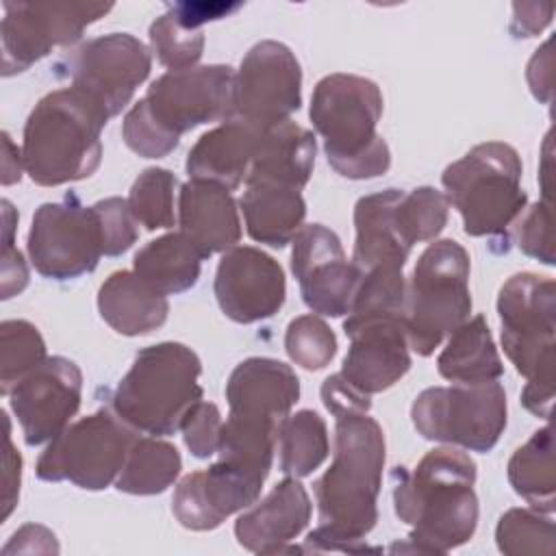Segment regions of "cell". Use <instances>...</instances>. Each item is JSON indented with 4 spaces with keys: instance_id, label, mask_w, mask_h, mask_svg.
<instances>
[{
    "instance_id": "cell-38",
    "label": "cell",
    "mask_w": 556,
    "mask_h": 556,
    "mask_svg": "<svg viewBox=\"0 0 556 556\" xmlns=\"http://www.w3.org/2000/svg\"><path fill=\"white\" fill-rule=\"evenodd\" d=\"M285 350L295 365L319 371L334 358L337 337L319 315H300L287 326Z\"/></svg>"
},
{
    "instance_id": "cell-45",
    "label": "cell",
    "mask_w": 556,
    "mask_h": 556,
    "mask_svg": "<svg viewBox=\"0 0 556 556\" xmlns=\"http://www.w3.org/2000/svg\"><path fill=\"white\" fill-rule=\"evenodd\" d=\"M2 552L4 554H11V552H52V554H56L59 543H56V536L48 528L28 523V526H22L11 536V541L2 547Z\"/></svg>"
},
{
    "instance_id": "cell-17",
    "label": "cell",
    "mask_w": 556,
    "mask_h": 556,
    "mask_svg": "<svg viewBox=\"0 0 556 556\" xmlns=\"http://www.w3.org/2000/svg\"><path fill=\"white\" fill-rule=\"evenodd\" d=\"M83 374L65 356H48L9 391L26 445L56 439L80 408Z\"/></svg>"
},
{
    "instance_id": "cell-13",
    "label": "cell",
    "mask_w": 556,
    "mask_h": 556,
    "mask_svg": "<svg viewBox=\"0 0 556 556\" xmlns=\"http://www.w3.org/2000/svg\"><path fill=\"white\" fill-rule=\"evenodd\" d=\"M148 48L128 33L93 37L70 50L54 65V74L96 100L109 117L122 113L137 87L150 76Z\"/></svg>"
},
{
    "instance_id": "cell-2",
    "label": "cell",
    "mask_w": 556,
    "mask_h": 556,
    "mask_svg": "<svg viewBox=\"0 0 556 556\" xmlns=\"http://www.w3.org/2000/svg\"><path fill=\"white\" fill-rule=\"evenodd\" d=\"M393 506L410 526V552L447 554L465 545L478 528L476 463L454 447L430 450L413 469L395 467Z\"/></svg>"
},
{
    "instance_id": "cell-7",
    "label": "cell",
    "mask_w": 556,
    "mask_h": 556,
    "mask_svg": "<svg viewBox=\"0 0 556 556\" xmlns=\"http://www.w3.org/2000/svg\"><path fill=\"white\" fill-rule=\"evenodd\" d=\"M521 172L517 150L504 141L478 143L443 169V195L469 237H497L517 222L528 202Z\"/></svg>"
},
{
    "instance_id": "cell-36",
    "label": "cell",
    "mask_w": 556,
    "mask_h": 556,
    "mask_svg": "<svg viewBox=\"0 0 556 556\" xmlns=\"http://www.w3.org/2000/svg\"><path fill=\"white\" fill-rule=\"evenodd\" d=\"M495 543L502 554H554V523L534 508L506 510L495 528Z\"/></svg>"
},
{
    "instance_id": "cell-47",
    "label": "cell",
    "mask_w": 556,
    "mask_h": 556,
    "mask_svg": "<svg viewBox=\"0 0 556 556\" xmlns=\"http://www.w3.org/2000/svg\"><path fill=\"white\" fill-rule=\"evenodd\" d=\"M7 421V454H4V513L2 519H7L11 515V510L15 508L17 502V493H20V473H22V458L20 452H15L13 443H11V424Z\"/></svg>"
},
{
    "instance_id": "cell-19",
    "label": "cell",
    "mask_w": 556,
    "mask_h": 556,
    "mask_svg": "<svg viewBox=\"0 0 556 556\" xmlns=\"http://www.w3.org/2000/svg\"><path fill=\"white\" fill-rule=\"evenodd\" d=\"M343 330L350 337V348L339 374L361 393H380L410 369L402 315H348Z\"/></svg>"
},
{
    "instance_id": "cell-43",
    "label": "cell",
    "mask_w": 556,
    "mask_h": 556,
    "mask_svg": "<svg viewBox=\"0 0 556 556\" xmlns=\"http://www.w3.org/2000/svg\"><path fill=\"white\" fill-rule=\"evenodd\" d=\"M321 402L328 413L343 415V413H369L371 400L369 395L354 389L341 374H332L321 384Z\"/></svg>"
},
{
    "instance_id": "cell-33",
    "label": "cell",
    "mask_w": 556,
    "mask_h": 556,
    "mask_svg": "<svg viewBox=\"0 0 556 556\" xmlns=\"http://www.w3.org/2000/svg\"><path fill=\"white\" fill-rule=\"evenodd\" d=\"M46 343L37 326L26 319H4L0 324V382L2 395L28 371L46 361Z\"/></svg>"
},
{
    "instance_id": "cell-28",
    "label": "cell",
    "mask_w": 556,
    "mask_h": 556,
    "mask_svg": "<svg viewBox=\"0 0 556 556\" xmlns=\"http://www.w3.org/2000/svg\"><path fill=\"white\" fill-rule=\"evenodd\" d=\"M437 369L445 380L456 384L493 382L504 374V365L484 315L467 319L450 334L437 358Z\"/></svg>"
},
{
    "instance_id": "cell-5",
    "label": "cell",
    "mask_w": 556,
    "mask_h": 556,
    "mask_svg": "<svg viewBox=\"0 0 556 556\" xmlns=\"http://www.w3.org/2000/svg\"><path fill=\"white\" fill-rule=\"evenodd\" d=\"M502 348L515 369L528 380L521 404L549 419L554 400V332L556 285L547 276L521 271L510 276L497 295Z\"/></svg>"
},
{
    "instance_id": "cell-10",
    "label": "cell",
    "mask_w": 556,
    "mask_h": 556,
    "mask_svg": "<svg viewBox=\"0 0 556 556\" xmlns=\"http://www.w3.org/2000/svg\"><path fill=\"white\" fill-rule=\"evenodd\" d=\"M410 419L428 441L486 454L506 428V391L497 380L430 387L415 397Z\"/></svg>"
},
{
    "instance_id": "cell-37",
    "label": "cell",
    "mask_w": 556,
    "mask_h": 556,
    "mask_svg": "<svg viewBox=\"0 0 556 556\" xmlns=\"http://www.w3.org/2000/svg\"><path fill=\"white\" fill-rule=\"evenodd\" d=\"M150 46L159 63L169 70L195 67L204 52L202 28H191L178 20L167 7V13L150 24Z\"/></svg>"
},
{
    "instance_id": "cell-15",
    "label": "cell",
    "mask_w": 556,
    "mask_h": 556,
    "mask_svg": "<svg viewBox=\"0 0 556 556\" xmlns=\"http://www.w3.org/2000/svg\"><path fill=\"white\" fill-rule=\"evenodd\" d=\"M2 17V74L28 70L56 46H72L83 30L104 17L111 2H4Z\"/></svg>"
},
{
    "instance_id": "cell-1",
    "label": "cell",
    "mask_w": 556,
    "mask_h": 556,
    "mask_svg": "<svg viewBox=\"0 0 556 556\" xmlns=\"http://www.w3.org/2000/svg\"><path fill=\"white\" fill-rule=\"evenodd\" d=\"M384 432L367 413L334 415V454L315 480L319 526L308 532L302 549L367 552L363 539L378 521V495L384 469Z\"/></svg>"
},
{
    "instance_id": "cell-14",
    "label": "cell",
    "mask_w": 556,
    "mask_h": 556,
    "mask_svg": "<svg viewBox=\"0 0 556 556\" xmlns=\"http://www.w3.org/2000/svg\"><path fill=\"white\" fill-rule=\"evenodd\" d=\"M302 104V70L280 41H258L235 72L232 117L265 132L291 117Z\"/></svg>"
},
{
    "instance_id": "cell-20",
    "label": "cell",
    "mask_w": 556,
    "mask_h": 556,
    "mask_svg": "<svg viewBox=\"0 0 556 556\" xmlns=\"http://www.w3.org/2000/svg\"><path fill=\"white\" fill-rule=\"evenodd\" d=\"M300 397L295 371L276 358L250 356L241 361L228 382V415L280 426Z\"/></svg>"
},
{
    "instance_id": "cell-3",
    "label": "cell",
    "mask_w": 556,
    "mask_h": 556,
    "mask_svg": "<svg viewBox=\"0 0 556 556\" xmlns=\"http://www.w3.org/2000/svg\"><path fill=\"white\" fill-rule=\"evenodd\" d=\"M111 117L87 93H46L24 124L22 161L33 182L59 187L89 178L102 161V128Z\"/></svg>"
},
{
    "instance_id": "cell-24",
    "label": "cell",
    "mask_w": 556,
    "mask_h": 556,
    "mask_svg": "<svg viewBox=\"0 0 556 556\" xmlns=\"http://www.w3.org/2000/svg\"><path fill=\"white\" fill-rule=\"evenodd\" d=\"M315 152V135L287 119L261 135L245 185L265 182L302 191L313 174Z\"/></svg>"
},
{
    "instance_id": "cell-18",
    "label": "cell",
    "mask_w": 556,
    "mask_h": 556,
    "mask_svg": "<svg viewBox=\"0 0 556 556\" xmlns=\"http://www.w3.org/2000/svg\"><path fill=\"white\" fill-rule=\"evenodd\" d=\"M213 291L228 319L254 324L282 308L287 280L276 258L252 245H235L219 258Z\"/></svg>"
},
{
    "instance_id": "cell-34",
    "label": "cell",
    "mask_w": 556,
    "mask_h": 556,
    "mask_svg": "<svg viewBox=\"0 0 556 556\" xmlns=\"http://www.w3.org/2000/svg\"><path fill=\"white\" fill-rule=\"evenodd\" d=\"M178 187V178L163 167L143 169L128 193V206L135 219L146 230L172 228L174 213V191Z\"/></svg>"
},
{
    "instance_id": "cell-31",
    "label": "cell",
    "mask_w": 556,
    "mask_h": 556,
    "mask_svg": "<svg viewBox=\"0 0 556 556\" xmlns=\"http://www.w3.org/2000/svg\"><path fill=\"white\" fill-rule=\"evenodd\" d=\"M180 469L182 458L176 445L156 437H137L115 489L128 495H156L178 478Z\"/></svg>"
},
{
    "instance_id": "cell-41",
    "label": "cell",
    "mask_w": 556,
    "mask_h": 556,
    "mask_svg": "<svg viewBox=\"0 0 556 556\" xmlns=\"http://www.w3.org/2000/svg\"><path fill=\"white\" fill-rule=\"evenodd\" d=\"M222 415L213 402H198L182 419V441L195 458H211L219 447Z\"/></svg>"
},
{
    "instance_id": "cell-16",
    "label": "cell",
    "mask_w": 556,
    "mask_h": 556,
    "mask_svg": "<svg viewBox=\"0 0 556 556\" xmlns=\"http://www.w3.org/2000/svg\"><path fill=\"white\" fill-rule=\"evenodd\" d=\"M291 243V271L304 304L315 315H348L363 271L345 258L339 237L324 224H308L298 230Z\"/></svg>"
},
{
    "instance_id": "cell-4",
    "label": "cell",
    "mask_w": 556,
    "mask_h": 556,
    "mask_svg": "<svg viewBox=\"0 0 556 556\" xmlns=\"http://www.w3.org/2000/svg\"><path fill=\"white\" fill-rule=\"evenodd\" d=\"M308 115L337 174L365 180L389 169L391 152L378 135L382 93L374 80L354 74L324 76L313 89Z\"/></svg>"
},
{
    "instance_id": "cell-21",
    "label": "cell",
    "mask_w": 556,
    "mask_h": 556,
    "mask_svg": "<svg viewBox=\"0 0 556 556\" xmlns=\"http://www.w3.org/2000/svg\"><path fill=\"white\" fill-rule=\"evenodd\" d=\"M313 513L304 484L287 476L261 502L248 506L235 521V536L241 547L254 554H282L302 534Z\"/></svg>"
},
{
    "instance_id": "cell-26",
    "label": "cell",
    "mask_w": 556,
    "mask_h": 556,
    "mask_svg": "<svg viewBox=\"0 0 556 556\" xmlns=\"http://www.w3.org/2000/svg\"><path fill=\"white\" fill-rule=\"evenodd\" d=\"M100 317L119 334L139 337L161 328L169 313V302L135 271H113L98 291Z\"/></svg>"
},
{
    "instance_id": "cell-12",
    "label": "cell",
    "mask_w": 556,
    "mask_h": 556,
    "mask_svg": "<svg viewBox=\"0 0 556 556\" xmlns=\"http://www.w3.org/2000/svg\"><path fill=\"white\" fill-rule=\"evenodd\" d=\"M232 93L235 70L230 65H195L165 72L137 104L178 146L180 135L191 128L232 117Z\"/></svg>"
},
{
    "instance_id": "cell-9",
    "label": "cell",
    "mask_w": 556,
    "mask_h": 556,
    "mask_svg": "<svg viewBox=\"0 0 556 556\" xmlns=\"http://www.w3.org/2000/svg\"><path fill=\"white\" fill-rule=\"evenodd\" d=\"M137 430L128 426L113 408H100L70 424L41 452L35 473L46 482H63L102 491L117 480Z\"/></svg>"
},
{
    "instance_id": "cell-32",
    "label": "cell",
    "mask_w": 556,
    "mask_h": 556,
    "mask_svg": "<svg viewBox=\"0 0 556 556\" xmlns=\"http://www.w3.org/2000/svg\"><path fill=\"white\" fill-rule=\"evenodd\" d=\"M276 445L280 454V471L285 476H311L330 452L326 421L315 410L302 408L282 419Z\"/></svg>"
},
{
    "instance_id": "cell-42",
    "label": "cell",
    "mask_w": 556,
    "mask_h": 556,
    "mask_svg": "<svg viewBox=\"0 0 556 556\" xmlns=\"http://www.w3.org/2000/svg\"><path fill=\"white\" fill-rule=\"evenodd\" d=\"M4 213V235H2V300L17 295L28 285V267L17 248H13V230H15V211L9 200H2Z\"/></svg>"
},
{
    "instance_id": "cell-22",
    "label": "cell",
    "mask_w": 556,
    "mask_h": 556,
    "mask_svg": "<svg viewBox=\"0 0 556 556\" xmlns=\"http://www.w3.org/2000/svg\"><path fill=\"white\" fill-rule=\"evenodd\" d=\"M178 224L182 237L208 258L215 252H228L241 239V222L235 198L228 189L189 180L178 193Z\"/></svg>"
},
{
    "instance_id": "cell-29",
    "label": "cell",
    "mask_w": 556,
    "mask_h": 556,
    "mask_svg": "<svg viewBox=\"0 0 556 556\" xmlns=\"http://www.w3.org/2000/svg\"><path fill=\"white\" fill-rule=\"evenodd\" d=\"M202 261V254L182 237V232H167L148 241L135 254L132 271L167 298L182 293L198 282Z\"/></svg>"
},
{
    "instance_id": "cell-25",
    "label": "cell",
    "mask_w": 556,
    "mask_h": 556,
    "mask_svg": "<svg viewBox=\"0 0 556 556\" xmlns=\"http://www.w3.org/2000/svg\"><path fill=\"white\" fill-rule=\"evenodd\" d=\"M402 189H384L363 195L354 206V252L352 263L365 274L380 267L404 269L410 254V245L400 237L395 228V204Z\"/></svg>"
},
{
    "instance_id": "cell-30",
    "label": "cell",
    "mask_w": 556,
    "mask_h": 556,
    "mask_svg": "<svg viewBox=\"0 0 556 556\" xmlns=\"http://www.w3.org/2000/svg\"><path fill=\"white\" fill-rule=\"evenodd\" d=\"M508 482L519 497L534 510L552 515L556 508L554 491V434L552 426L536 430L508 460Z\"/></svg>"
},
{
    "instance_id": "cell-46",
    "label": "cell",
    "mask_w": 556,
    "mask_h": 556,
    "mask_svg": "<svg viewBox=\"0 0 556 556\" xmlns=\"http://www.w3.org/2000/svg\"><path fill=\"white\" fill-rule=\"evenodd\" d=\"M549 48H552V41L547 39L528 63L530 89H532L534 98L545 104L552 100V52H549Z\"/></svg>"
},
{
    "instance_id": "cell-39",
    "label": "cell",
    "mask_w": 556,
    "mask_h": 556,
    "mask_svg": "<svg viewBox=\"0 0 556 556\" xmlns=\"http://www.w3.org/2000/svg\"><path fill=\"white\" fill-rule=\"evenodd\" d=\"M517 245L526 256L554 265V237H552V202L541 200L517 217Z\"/></svg>"
},
{
    "instance_id": "cell-40",
    "label": "cell",
    "mask_w": 556,
    "mask_h": 556,
    "mask_svg": "<svg viewBox=\"0 0 556 556\" xmlns=\"http://www.w3.org/2000/svg\"><path fill=\"white\" fill-rule=\"evenodd\" d=\"M100 215L102 237H104V256H119L132 248L139 237L137 219L130 213L128 200L124 198H104L93 204Z\"/></svg>"
},
{
    "instance_id": "cell-44",
    "label": "cell",
    "mask_w": 556,
    "mask_h": 556,
    "mask_svg": "<svg viewBox=\"0 0 556 556\" xmlns=\"http://www.w3.org/2000/svg\"><path fill=\"white\" fill-rule=\"evenodd\" d=\"M552 13H554V4L515 2L510 30L515 33V37H534L549 24Z\"/></svg>"
},
{
    "instance_id": "cell-6",
    "label": "cell",
    "mask_w": 556,
    "mask_h": 556,
    "mask_svg": "<svg viewBox=\"0 0 556 556\" xmlns=\"http://www.w3.org/2000/svg\"><path fill=\"white\" fill-rule=\"evenodd\" d=\"M198 354L176 341L137 352L130 369L111 395V408L137 432L167 437L180 430L185 415L202 400Z\"/></svg>"
},
{
    "instance_id": "cell-11",
    "label": "cell",
    "mask_w": 556,
    "mask_h": 556,
    "mask_svg": "<svg viewBox=\"0 0 556 556\" xmlns=\"http://www.w3.org/2000/svg\"><path fill=\"white\" fill-rule=\"evenodd\" d=\"M26 248L43 278L74 280L91 274L104 254L100 215L70 191L61 202H46L35 211Z\"/></svg>"
},
{
    "instance_id": "cell-8",
    "label": "cell",
    "mask_w": 556,
    "mask_h": 556,
    "mask_svg": "<svg viewBox=\"0 0 556 556\" xmlns=\"http://www.w3.org/2000/svg\"><path fill=\"white\" fill-rule=\"evenodd\" d=\"M469 254L454 239L430 243L406 282L404 328L408 348L430 356L445 337L469 319Z\"/></svg>"
},
{
    "instance_id": "cell-23",
    "label": "cell",
    "mask_w": 556,
    "mask_h": 556,
    "mask_svg": "<svg viewBox=\"0 0 556 556\" xmlns=\"http://www.w3.org/2000/svg\"><path fill=\"white\" fill-rule=\"evenodd\" d=\"M261 130L228 117L213 130L204 132L187 154L185 169L191 180L215 182L228 191L245 182L256 154Z\"/></svg>"
},
{
    "instance_id": "cell-27",
    "label": "cell",
    "mask_w": 556,
    "mask_h": 556,
    "mask_svg": "<svg viewBox=\"0 0 556 556\" xmlns=\"http://www.w3.org/2000/svg\"><path fill=\"white\" fill-rule=\"evenodd\" d=\"M248 235L265 245L285 248L293 241L306 217V202L298 189L254 182L239 200Z\"/></svg>"
},
{
    "instance_id": "cell-35",
    "label": "cell",
    "mask_w": 556,
    "mask_h": 556,
    "mask_svg": "<svg viewBox=\"0 0 556 556\" xmlns=\"http://www.w3.org/2000/svg\"><path fill=\"white\" fill-rule=\"evenodd\" d=\"M395 228L413 248L419 241L434 239L447 224V200L434 187L402 191L395 211Z\"/></svg>"
}]
</instances>
